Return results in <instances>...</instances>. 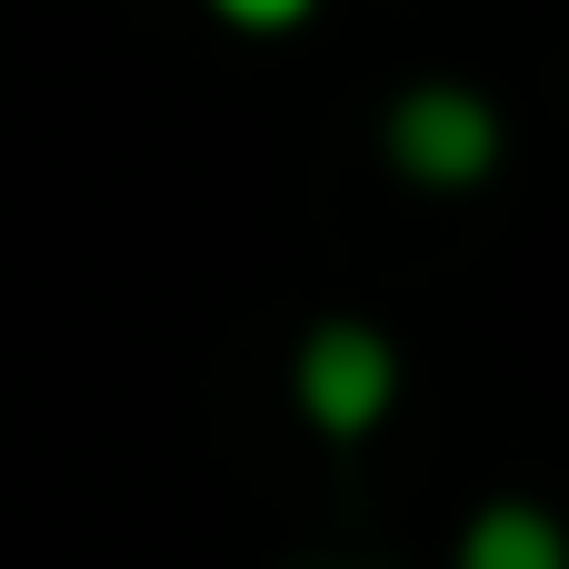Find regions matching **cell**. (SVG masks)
<instances>
[{
  "label": "cell",
  "instance_id": "6da1fadb",
  "mask_svg": "<svg viewBox=\"0 0 569 569\" xmlns=\"http://www.w3.org/2000/svg\"><path fill=\"white\" fill-rule=\"evenodd\" d=\"M290 400H300L310 430L360 440V430H380L390 400H400V350H390L370 320H320V330L300 340V360H290Z\"/></svg>",
  "mask_w": 569,
  "mask_h": 569
},
{
  "label": "cell",
  "instance_id": "277c9868",
  "mask_svg": "<svg viewBox=\"0 0 569 569\" xmlns=\"http://www.w3.org/2000/svg\"><path fill=\"white\" fill-rule=\"evenodd\" d=\"M230 30H300L310 20V0H210Z\"/></svg>",
  "mask_w": 569,
  "mask_h": 569
},
{
  "label": "cell",
  "instance_id": "7a4b0ae2",
  "mask_svg": "<svg viewBox=\"0 0 569 569\" xmlns=\"http://www.w3.org/2000/svg\"><path fill=\"white\" fill-rule=\"evenodd\" d=\"M390 160L420 190H470V180L500 170V110L460 80H420V90L390 100Z\"/></svg>",
  "mask_w": 569,
  "mask_h": 569
},
{
  "label": "cell",
  "instance_id": "3957f363",
  "mask_svg": "<svg viewBox=\"0 0 569 569\" xmlns=\"http://www.w3.org/2000/svg\"><path fill=\"white\" fill-rule=\"evenodd\" d=\"M460 569H569V530L530 500H490L460 530Z\"/></svg>",
  "mask_w": 569,
  "mask_h": 569
}]
</instances>
